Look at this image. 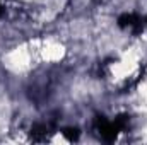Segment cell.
Masks as SVG:
<instances>
[{
  "mask_svg": "<svg viewBox=\"0 0 147 145\" xmlns=\"http://www.w3.org/2000/svg\"><path fill=\"white\" fill-rule=\"evenodd\" d=\"M48 142H51V144H69L70 140L63 135V132H53V135L50 137V138H46Z\"/></svg>",
  "mask_w": 147,
  "mask_h": 145,
  "instance_id": "cell-1",
  "label": "cell"
}]
</instances>
